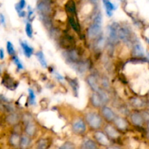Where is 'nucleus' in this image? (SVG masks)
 I'll return each instance as SVG.
<instances>
[{
  "label": "nucleus",
  "mask_w": 149,
  "mask_h": 149,
  "mask_svg": "<svg viewBox=\"0 0 149 149\" xmlns=\"http://www.w3.org/2000/svg\"><path fill=\"white\" fill-rule=\"evenodd\" d=\"M84 122L93 130H98L103 126L101 115L95 111H88L84 114Z\"/></svg>",
  "instance_id": "f257e3e1"
},
{
  "label": "nucleus",
  "mask_w": 149,
  "mask_h": 149,
  "mask_svg": "<svg viewBox=\"0 0 149 149\" xmlns=\"http://www.w3.org/2000/svg\"><path fill=\"white\" fill-rule=\"evenodd\" d=\"M63 55L65 59L67 60L68 63L71 65L81 61V53L79 50L76 48H71L68 50L63 52Z\"/></svg>",
  "instance_id": "f03ea898"
},
{
  "label": "nucleus",
  "mask_w": 149,
  "mask_h": 149,
  "mask_svg": "<svg viewBox=\"0 0 149 149\" xmlns=\"http://www.w3.org/2000/svg\"><path fill=\"white\" fill-rule=\"evenodd\" d=\"M119 24L117 23H113L108 26V39L109 43L115 45L119 41L118 36V30L119 29Z\"/></svg>",
  "instance_id": "7ed1b4c3"
},
{
  "label": "nucleus",
  "mask_w": 149,
  "mask_h": 149,
  "mask_svg": "<svg viewBox=\"0 0 149 149\" xmlns=\"http://www.w3.org/2000/svg\"><path fill=\"white\" fill-rule=\"evenodd\" d=\"M102 33V24L93 23L87 29V34L90 39L95 40L96 39L101 36Z\"/></svg>",
  "instance_id": "20e7f679"
},
{
  "label": "nucleus",
  "mask_w": 149,
  "mask_h": 149,
  "mask_svg": "<svg viewBox=\"0 0 149 149\" xmlns=\"http://www.w3.org/2000/svg\"><path fill=\"white\" fill-rule=\"evenodd\" d=\"M71 130H72V132L76 135H80L85 133L87 130V125L84 122V119H76L71 125Z\"/></svg>",
  "instance_id": "39448f33"
},
{
  "label": "nucleus",
  "mask_w": 149,
  "mask_h": 149,
  "mask_svg": "<svg viewBox=\"0 0 149 149\" xmlns=\"http://www.w3.org/2000/svg\"><path fill=\"white\" fill-rule=\"evenodd\" d=\"M100 113H101L102 118L105 119L108 123H112L114 121L115 118L116 117L114 111L111 108L104 106L100 109Z\"/></svg>",
  "instance_id": "423d86ee"
},
{
  "label": "nucleus",
  "mask_w": 149,
  "mask_h": 149,
  "mask_svg": "<svg viewBox=\"0 0 149 149\" xmlns=\"http://www.w3.org/2000/svg\"><path fill=\"white\" fill-rule=\"evenodd\" d=\"M94 138L95 139V142L100 145L103 146L109 147L110 145V139L108 138L104 132H102L100 130H96L94 134Z\"/></svg>",
  "instance_id": "0eeeda50"
},
{
  "label": "nucleus",
  "mask_w": 149,
  "mask_h": 149,
  "mask_svg": "<svg viewBox=\"0 0 149 149\" xmlns=\"http://www.w3.org/2000/svg\"><path fill=\"white\" fill-rule=\"evenodd\" d=\"M104 132L109 139H118L120 137L119 131L110 123H108L104 127Z\"/></svg>",
  "instance_id": "6e6552de"
},
{
  "label": "nucleus",
  "mask_w": 149,
  "mask_h": 149,
  "mask_svg": "<svg viewBox=\"0 0 149 149\" xmlns=\"http://www.w3.org/2000/svg\"><path fill=\"white\" fill-rule=\"evenodd\" d=\"M118 36L120 40L125 43H128L131 41V34L130 30L127 27H121L119 26V29L118 30Z\"/></svg>",
  "instance_id": "1a4fd4ad"
},
{
  "label": "nucleus",
  "mask_w": 149,
  "mask_h": 149,
  "mask_svg": "<svg viewBox=\"0 0 149 149\" xmlns=\"http://www.w3.org/2000/svg\"><path fill=\"white\" fill-rule=\"evenodd\" d=\"M36 9L39 15H49L51 13V7L49 2L45 1H41L38 2Z\"/></svg>",
  "instance_id": "9d476101"
},
{
  "label": "nucleus",
  "mask_w": 149,
  "mask_h": 149,
  "mask_svg": "<svg viewBox=\"0 0 149 149\" xmlns=\"http://www.w3.org/2000/svg\"><path fill=\"white\" fill-rule=\"evenodd\" d=\"M86 81H87V84L90 87V89L93 91V93H97L100 89L98 80L94 74H90V75L87 76V78H86Z\"/></svg>",
  "instance_id": "9b49d317"
},
{
  "label": "nucleus",
  "mask_w": 149,
  "mask_h": 149,
  "mask_svg": "<svg viewBox=\"0 0 149 149\" xmlns=\"http://www.w3.org/2000/svg\"><path fill=\"white\" fill-rule=\"evenodd\" d=\"M113 124L116 129L119 131H125L128 129L129 124H128L127 120L122 116H118L115 118L113 121Z\"/></svg>",
  "instance_id": "f8f14e48"
},
{
  "label": "nucleus",
  "mask_w": 149,
  "mask_h": 149,
  "mask_svg": "<svg viewBox=\"0 0 149 149\" xmlns=\"http://www.w3.org/2000/svg\"><path fill=\"white\" fill-rule=\"evenodd\" d=\"M2 84L9 90H15L18 85V82H16L11 77H10L7 74H5L2 79Z\"/></svg>",
  "instance_id": "ddd939ff"
},
{
  "label": "nucleus",
  "mask_w": 149,
  "mask_h": 149,
  "mask_svg": "<svg viewBox=\"0 0 149 149\" xmlns=\"http://www.w3.org/2000/svg\"><path fill=\"white\" fill-rule=\"evenodd\" d=\"M71 65L74 69L79 74H84L87 71V69L90 68V63L85 61H81L77 63L72 64Z\"/></svg>",
  "instance_id": "4468645a"
},
{
  "label": "nucleus",
  "mask_w": 149,
  "mask_h": 149,
  "mask_svg": "<svg viewBox=\"0 0 149 149\" xmlns=\"http://www.w3.org/2000/svg\"><path fill=\"white\" fill-rule=\"evenodd\" d=\"M60 42H61V46L63 47L64 48H66V49H71V47L75 43L74 38L70 35L66 34V33L62 36Z\"/></svg>",
  "instance_id": "2eb2a0df"
},
{
  "label": "nucleus",
  "mask_w": 149,
  "mask_h": 149,
  "mask_svg": "<svg viewBox=\"0 0 149 149\" xmlns=\"http://www.w3.org/2000/svg\"><path fill=\"white\" fill-rule=\"evenodd\" d=\"M90 103L92 106L95 109H101L103 106H104L101 98L97 93H93L90 97Z\"/></svg>",
  "instance_id": "dca6fc26"
},
{
  "label": "nucleus",
  "mask_w": 149,
  "mask_h": 149,
  "mask_svg": "<svg viewBox=\"0 0 149 149\" xmlns=\"http://www.w3.org/2000/svg\"><path fill=\"white\" fill-rule=\"evenodd\" d=\"M66 80L68 84H69V85L71 86L74 95L76 97H78L79 90V84L78 79L76 78H71V77H67Z\"/></svg>",
  "instance_id": "f3484780"
},
{
  "label": "nucleus",
  "mask_w": 149,
  "mask_h": 149,
  "mask_svg": "<svg viewBox=\"0 0 149 149\" xmlns=\"http://www.w3.org/2000/svg\"><path fill=\"white\" fill-rule=\"evenodd\" d=\"M68 23H69L70 26L72 28L73 30L78 33L79 35H81V28H80L78 20L76 19V17L74 15H68Z\"/></svg>",
  "instance_id": "a211bd4d"
},
{
  "label": "nucleus",
  "mask_w": 149,
  "mask_h": 149,
  "mask_svg": "<svg viewBox=\"0 0 149 149\" xmlns=\"http://www.w3.org/2000/svg\"><path fill=\"white\" fill-rule=\"evenodd\" d=\"M130 119L132 123L137 127L142 126L144 122V119L142 115L140 114L139 113H137V112H134L131 114Z\"/></svg>",
  "instance_id": "6ab92c4d"
},
{
  "label": "nucleus",
  "mask_w": 149,
  "mask_h": 149,
  "mask_svg": "<svg viewBox=\"0 0 149 149\" xmlns=\"http://www.w3.org/2000/svg\"><path fill=\"white\" fill-rule=\"evenodd\" d=\"M65 10L69 15L77 14V5L74 0H68L65 4Z\"/></svg>",
  "instance_id": "aec40b11"
},
{
  "label": "nucleus",
  "mask_w": 149,
  "mask_h": 149,
  "mask_svg": "<svg viewBox=\"0 0 149 149\" xmlns=\"http://www.w3.org/2000/svg\"><path fill=\"white\" fill-rule=\"evenodd\" d=\"M20 44L25 56L28 58H31V56L33 53V48L31 47V46H29V44L26 42H23V41L21 42V41H20Z\"/></svg>",
  "instance_id": "412c9836"
},
{
  "label": "nucleus",
  "mask_w": 149,
  "mask_h": 149,
  "mask_svg": "<svg viewBox=\"0 0 149 149\" xmlns=\"http://www.w3.org/2000/svg\"><path fill=\"white\" fill-rule=\"evenodd\" d=\"M81 149H99L97 143L91 139H85L81 143Z\"/></svg>",
  "instance_id": "4be33fe9"
},
{
  "label": "nucleus",
  "mask_w": 149,
  "mask_h": 149,
  "mask_svg": "<svg viewBox=\"0 0 149 149\" xmlns=\"http://www.w3.org/2000/svg\"><path fill=\"white\" fill-rule=\"evenodd\" d=\"M25 132L29 137H32L36 134V127L31 121L26 122V127H25Z\"/></svg>",
  "instance_id": "5701e85b"
},
{
  "label": "nucleus",
  "mask_w": 149,
  "mask_h": 149,
  "mask_svg": "<svg viewBox=\"0 0 149 149\" xmlns=\"http://www.w3.org/2000/svg\"><path fill=\"white\" fill-rule=\"evenodd\" d=\"M132 54L135 56L134 58H143V49L141 44L138 42L134 44L133 48H132Z\"/></svg>",
  "instance_id": "b1692460"
},
{
  "label": "nucleus",
  "mask_w": 149,
  "mask_h": 149,
  "mask_svg": "<svg viewBox=\"0 0 149 149\" xmlns=\"http://www.w3.org/2000/svg\"><path fill=\"white\" fill-rule=\"evenodd\" d=\"M103 1L105 7H106V14L109 17H111L112 15H113V10H114L116 7L113 5V4L111 2L110 0H103Z\"/></svg>",
  "instance_id": "393cba45"
},
{
  "label": "nucleus",
  "mask_w": 149,
  "mask_h": 149,
  "mask_svg": "<svg viewBox=\"0 0 149 149\" xmlns=\"http://www.w3.org/2000/svg\"><path fill=\"white\" fill-rule=\"evenodd\" d=\"M31 142V141L30 137H29L28 135H23L22 137H20L19 146L21 149H26L30 146Z\"/></svg>",
  "instance_id": "a878e982"
},
{
  "label": "nucleus",
  "mask_w": 149,
  "mask_h": 149,
  "mask_svg": "<svg viewBox=\"0 0 149 149\" xmlns=\"http://www.w3.org/2000/svg\"><path fill=\"white\" fill-rule=\"evenodd\" d=\"M97 94L99 95V96L100 97V98H101L103 105H104V106H106V105L109 103V100H110V97H109V95L108 94V93L106 92V90H103V88H100V90L97 92Z\"/></svg>",
  "instance_id": "bb28decb"
},
{
  "label": "nucleus",
  "mask_w": 149,
  "mask_h": 149,
  "mask_svg": "<svg viewBox=\"0 0 149 149\" xmlns=\"http://www.w3.org/2000/svg\"><path fill=\"white\" fill-rule=\"evenodd\" d=\"M131 105L133 107L136 108V109H140V108H143L145 106V103H144L143 100L139 97H132L130 100Z\"/></svg>",
  "instance_id": "cd10ccee"
},
{
  "label": "nucleus",
  "mask_w": 149,
  "mask_h": 149,
  "mask_svg": "<svg viewBox=\"0 0 149 149\" xmlns=\"http://www.w3.org/2000/svg\"><path fill=\"white\" fill-rule=\"evenodd\" d=\"M96 42L95 44V47L96 49L97 50H101L104 48V47L106 46V39L103 37V36H99L97 39H95Z\"/></svg>",
  "instance_id": "c85d7f7f"
},
{
  "label": "nucleus",
  "mask_w": 149,
  "mask_h": 149,
  "mask_svg": "<svg viewBox=\"0 0 149 149\" xmlns=\"http://www.w3.org/2000/svg\"><path fill=\"white\" fill-rule=\"evenodd\" d=\"M36 57L37 58L38 61L39 62L40 65H42L43 68H47V63L46 59H45V56L42 51H38L36 53Z\"/></svg>",
  "instance_id": "c756f323"
},
{
  "label": "nucleus",
  "mask_w": 149,
  "mask_h": 149,
  "mask_svg": "<svg viewBox=\"0 0 149 149\" xmlns=\"http://www.w3.org/2000/svg\"><path fill=\"white\" fill-rule=\"evenodd\" d=\"M49 146V142L47 139L42 138L36 143V149H47Z\"/></svg>",
  "instance_id": "7c9ffc66"
},
{
  "label": "nucleus",
  "mask_w": 149,
  "mask_h": 149,
  "mask_svg": "<svg viewBox=\"0 0 149 149\" xmlns=\"http://www.w3.org/2000/svg\"><path fill=\"white\" fill-rule=\"evenodd\" d=\"M7 122L12 125H16L19 122V116L16 113H11L7 116Z\"/></svg>",
  "instance_id": "2f4dec72"
},
{
  "label": "nucleus",
  "mask_w": 149,
  "mask_h": 149,
  "mask_svg": "<svg viewBox=\"0 0 149 149\" xmlns=\"http://www.w3.org/2000/svg\"><path fill=\"white\" fill-rule=\"evenodd\" d=\"M20 137L16 132V133H13L11 135V137L10 138V142L11 143V145H13V146H19V143H20Z\"/></svg>",
  "instance_id": "473e14b6"
},
{
  "label": "nucleus",
  "mask_w": 149,
  "mask_h": 149,
  "mask_svg": "<svg viewBox=\"0 0 149 149\" xmlns=\"http://www.w3.org/2000/svg\"><path fill=\"white\" fill-rule=\"evenodd\" d=\"M29 102L31 105H34L36 103V95L33 90L29 88Z\"/></svg>",
  "instance_id": "72a5a7b5"
},
{
  "label": "nucleus",
  "mask_w": 149,
  "mask_h": 149,
  "mask_svg": "<svg viewBox=\"0 0 149 149\" xmlns=\"http://www.w3.org/2000/svg\"><path fill=\"white\" fill-rule=\"evenodd\" d=\"M13 62H14V63L15 64L17 70H23V63H22V62L20 61V60L19 59V58L17 56V55H14V56L13 57Z\"/></svg>",
  "instance_id": "f704fd0d"
},
{
  "label": "nucleus",
  "mask_w": 149,
  "mask_h": 149,
  "mask_svg": "<svg viewBox=\"0 0 149 149\" xmlns=\"http://www.w3.org/2000/svg\"><path fill=\"white\" fill-rule=\"evenodd\" d=\"M7 51L10 56L13 57L14 55H15V50L14 46H13V45L12 44V42H7Z\"/></svg>",
  "instance_id": "c9c22d12"
},
{
  "label": "nucleus",
  "mask_w": 149,
  "mask_h": 149,
  "mask_svg": "<svg viewBox=\"0 0 149 149\" xmlns=\"http://www.w3.org/2000/svg\"><path fill=\"white\" fill-rule=\"evenodd\" d=\"M26 33L28 37L32 38L33 36V27L29 22H28L26 25Z\"/></svg>",
  "instance_id": "e433bc0d"
},
{
  "label": "nucleus",
  "mask_w": 149,
  "mask_h": 149,
  "mask_svg": "<svg viewBox=\"0 0 149 149\" xmlns=\"http://www.w3.org/2000/svg\"><path fill=\"white\" fill-rule=\"evenodd\" d=\"M59 149H75V146L73 143L70 142V141H66L63 145H61Z\"/></svg>",
  "instance_id": "4c0bfd02"
},
{
  "label": "nucleus",
  "mask_w": 149,
  "mask_h": 149,
  "mask_svg": "<svg viewBox=\"0 0 149 149\" xmlns=\"http://www.w3.org/2000/svg\"><path fill=\"white\" fill-rule=\"evenodd\" d=\"M101 84L103 86V90H106L109 88V79L106 77H103L101 79Z\"/></svg>",
  "instance_id": "58836bf2"
},
{
  "label": "nucleus",
  "mask_w": 149,
  "mask_h": 149,
  "mask_svg": "<svg viewBox=\"0 0 149 149\" xmlns=\"http://www.w3.org/2000/svg\"><path fill=\"white\" fill-rule=\"evenodd\" d=\"M33 11L31 10V8L30 7H29V11H28V19H29L30 21H31V20L34 18V17H33Z\"/></svg>",
  "instance_id": "ea45409f"
},
{
  "label": "nucleus",
  "mask_w": 149,
  "mask_h": 149,
  "mask_svg": "<svg viewBox=\"0 0 149 149\" xmlns=\"http://www.w3.org/2000/svg\"><path fill=\"white\" fill-rule=\"evenodd\" d=\"M17 5L18 6V7L20 8V10H23V9L24 8L25 6H26V1L25 0H20V2L18 4H17Z\"/></svg>",
  "instance_id": "a19ab883"
},
{
  "label": "nucleus",
  "mask_w": 149,
  "mask_h": 149,
  "mask_svg": "<svg viewBox=\"0 0 149 149\" xmlns=\"http://www.w3.org/2000/svg\"><path fill=\"white\" fill-rule=\"evenodd\" d=\"M0 23L1 25H3L4 26H5L6 23H5V17H4V15L0 13Z\"/></svg>",
  "instance_id": "79ce46f5"
},
{
  "label": "nucleus",
  "mask_w": 149,
  "mask_h": 149,
  "mask_svg": "<svg viewBox=\"0 0 149 149\" xmlns=\"http://www.w3.org/2000/svg\"><path fill=\"white\" fill-rule=\"evenodd\" d=\"M4 58V52L3 49H0V59L3 60Z\"/></svg>",
  "instance_id": "37998d69"
},
{
  "label": "nucleus",
  "mask_w": 149,
  "mask_h": 149,
  "mask_svg": "<svg viewBox=\"0 0 149 149\" xmlns=\"http://www.w3.org/2000/svg\"><path fill=\"white\" fill-rule=\"evenodd\" d=\"M55 74H56V77L58 79H63V77L62 76H61V74H58V73H56Z\"/></svg>",
  "instance_id": "c03bdc74"
},
{
  "label": "nucleus",
  "mask_w": 149,
  "mask_h": 149,
  "mask_svg": "<svg viewBox=\"0 0 149 149\" xmlns=\"http://www.w3.org/2000/svg\"><path fill=\"white\" fill-rule=\"evenodd\" d=\"M90 1L93 4H97V2H98V0H90Z\"/></svg>",
  "instance_id": "a18cd8bd"
},
{
  "label": "nucleus",
  "mask_w": 149,
  "mask_h": 149,
  "mask_svg": "<svg viewBox=\"0 0 149 149\" xmlns=\"http://www.w3.org/2000/svg\"><path fill=\"white\" fill-rule=\"evenodd\" d=\"M106 149H120V148H118V147H114V146H109Z\"/></svg>",
  "instance_id": "49530a36"
},
{
  "label": "nucleus",
  "mask_w": 149,
  "mask_h": 149,
  "mask_svg": "<svg viewBox=\"0 0 149 149\" xmlns=\"http://www.w3.org/2000/svg\"><path fill=\"white\" fill-rule=\"evenodd\" d=\"M43 1H47V2H49V0H43Z\"/></svg>",
  "instance_id": "de8ad7c7"
},
{
  "label": "nucleus",
  "mask_w": 149,
  "mask_h": 149,
  "mask_svg": "<svg viewBox=\"0 0 149 149\" xmlns=\"http://www.w3.org/2000/svg\"><path fill=\"white\" fill-rule=\"evenodd\" d=\"M146 41L148 42V44H149V39H146Z\"/></svg>",
  "instance_id": "09e8293b"
},
{
  "label": "nucleus",
  "mask_w": 149,
  "mask_h": 149,
  "mask_svg": "<svg viewBox=\"0 0 149 149\" xmlns=\"http://www.w3.org/2000/svg\"><path fill=\"white\" fill-rule=\"evenodd\" d=\"M148 129H149V122H148Z\"/></svg>",
  "instance_id": "8fccbe9b"
},
{
  "label": "nucleus",
  "mask_w": 149,
  "mask_h": 149,
  "mask_svg": "<svg viewBox=\"0 0 149 149\" xmlns=\"http://www.w3.org/2000/svg\"><path fill=\"white\" fill-rule=\"evenodd\" d=\"M148 138H149V132H148Z\"/></svg>",
  "instance_id": "3c124183"
},
{
  "label": "nucleus",
  "mask_w": 149,
  "mask_h": 149,
  "mask_svg": "<svg viewBox=\"0 0 149 149\" xmlns=\"http://www.w3.org/2000/svg\"><path fill=\"white\" fill-rule=\"evenodd\" d=\"M120 1H125V0H120Z\"/></svg>",
  "instance_id": "603ef678"
}]
</instances>
